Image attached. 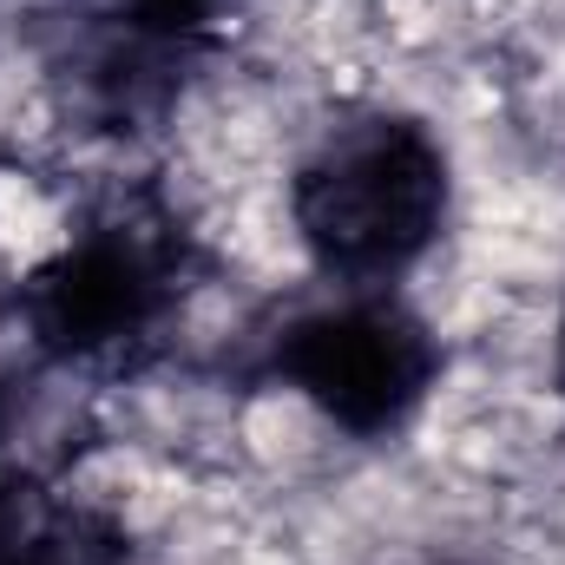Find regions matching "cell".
<instances>
[{"instance_id":"7a4b0ae2","label":"cell","mask_w":565,"mask_h":565,"mask_svg":"<svg viewBox=\"0 0 565 565\" xmlns=\"http://www.w3.org/2000/svg\"><path fill=\"white\" fill-rule=\"evenodd\" d=\"M270 375L316 422L382 440L427 408L440 382V342L388 289H335V302H316L277 329Z\"/></svg>"},{"instance_id":"6da1fadb","label":"cell","mask_w":565,"mask_h":565,"mask_svg":"<svg viewBox=\"0 0 565 565\" xmlns=\"http://www.w3.org/2000/svg\"><path fill=\"white\" fill-rule=\"evenodd\" d=\"M447 204V145L408 113H355L322 126L282 184V224L302 264L335 289L402 282L440 244Z\"/></svg>"},{"instance_id":"3957f363","label":"cell","mask_w":565,"mask_h":565,"mask_svg":"<svg viewBox=\"0 0 565 565\" xmlns=\"http://www.w3.org/2000/svg\"><path fill=\"white\" fill-rule=\"evenodd\" d=\"M0 565H126V533L86 507L0 526Z\"/></svg>"}]
</instances>
